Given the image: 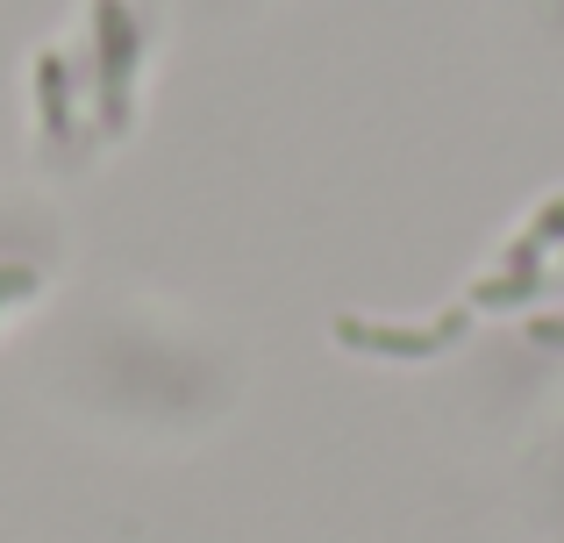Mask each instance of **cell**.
Here are the masks:
<instances>
[{
    "mask_svg": "<svg viewBox=\"0 0 564 543\" xmlns=\"http://www.w3.org/2000/svg\"><path fill=\"white\" fill-rule=\"evenodd\" d=\"M100 43V129H129V72H137V22L122 0H94Z\"/></svg>",
    "mask_w": 564,
    "mask_h": 543,
    "instance_id": "7a4b0ae2",
    "label": "cell"
},
{
    "mask_svg": "<svg viewBox=\"0 0 564 543\" xmlns=\"http://www.w3.org/2000/svg\"><path fill=\"white\" fill-rule=\"evenodd\" d=\"M36 86H43V129H51V143L72 129V108H65V57H43L36 65Z\"/></svg>",
    "mask_w": 564,
    "mask_h": 543,
    "instance_id": "3957f363",
    "label": "cell"
},
{
    "mask_svg": "<svg viewBox=\"0 0 564 543\" xmlns=\"http://www.w3.org/2000/svg\"><path fill=\"white\" fill-rule=\"evenodd\" d=\"M529 336H536L543 350H564V315H543V322H536V329H529Z\"/></svg>",
    "mask_w": 564,
    "mask_h": 543,
    "instance_id": "277c9868",
    "label": "cell"
},
{
    "mask_svg": "<svg viewBox=\"0 0 564 543\" xmlns=\"http://www.w3.org/2000/svg\"><path fill=\"white\" fill-rule=\"evenodd\" d=\"M471 315L451 307V315L422 322V329H393V322H365V315H336V344L365 350V358H443L451 344H465Z\"/></svg>",
    "mask_w": 564,
    "mask_h": 543,
    "instance_id": "6da1fadb",
    "label": "cell"
}]
</instances>
